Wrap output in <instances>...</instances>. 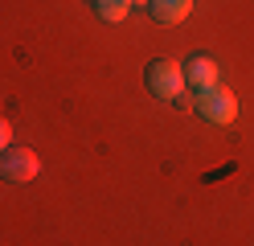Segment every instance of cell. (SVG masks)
<instances>
[{"label": "cell", "mask_w": 254, "mask_h": 246, "mask_svg": "<svg viewBox=\"0 0 254 246\" xmlns=\"http://www.w3.org/2000/svg\"><path fill=\"white\" fill-rule=\"evenodd\" d=\"M185 86H193V90L217 86V62L205 58V54H193V58L185 62Z\"/></svg>", "instance_id": "277c9868"}, {"label": "cell", "mask_w": 254, "mask_h": 246, "mask_svg": "<svg viewBox=\"0 0 254 246\" xmlns=\"http://www.w3.org/2000/svg\"><path fill=\"white\" fill-rule=\"evenodd\" d=\"M94 12H99L103 21H123V16L131 12V0H94Z\"/></svg>", "instance_id": "8992f818"}, {"label": "cell", "mask_w": 254, "mask_h": 246, "mask_svg": "<svg viewBox=\"0 0 254 246\" xmlns=\"http://www.w3.org/2000/svg\"><path fill=\"white\" fill-rule=\"evenodd\" d=\"M152 16L160 25H181L185 16H189V8H193V0H152Z\"/></svg>", "instance_id": "5b68a950"}, {"label": "cell", "mask_w": 254, "mask_h": 246, "mask_svg": "<svg viewBox=\"0 0 254 246\" xmlns=\"http://www.w3.org/2000/svg\"><path fill=\"white\" fill-rule=\"evenodd\" d=\"M12 144V127L4 123V119H0V152H4V148Z\"/></svg>", "instance_id": "52a82bcc"}, {"label": "cell", "mask_w": 254, "mask_h": 246, "mask_svg": "<svg viewBox=\"0 0 254 246\" xmlns=\"http://www.w3.org/2000/svg\"><path fill=\"white\" fill-rule=\"evenodd\" d=\"M144 82H148V90L156 98H181V90H185V66L172 62V58H156V62H148Z\"/></svg>", "instance_id": "7a4b0ae2"}, {"label": "cell", "mask_w": 254, "mask_h": 246, "mask_svg": "<svg viewBox=\"0 0 254 246\" xmlns=\"http://www.w3.org/2000/svg\"><path fill=\"white\" fill-rule=\"evenodd\" d=\"M37 172H41V160H37L33 148H12L8 144L4 152H0V176L12 180V185H29Z\"/></svg>", "instance_id": "3957f363"}, {"label": "cell", "mask_w": 254, "mask_h": 246, "mask_svg": "<svg viewBox=\"0 0 254 246\" xmlns=\"http://www.w3.org/2000/svg\"><path fill=\"white\" fill-rule=\"evenodd\" d=\"M193 111L201 115L205 123H213V127H230L238 119V98L230 90H221V86H209V90L193 94Z\"/></svg>", "instance_id": "6da1fadb"}, {"label": "cell", "mask_w": 254, "mask_h": 246, "mask_svg": "<svg viewBox=\"0 0 254 246\" xmlns=\"http://www.w3.org/2000/svg\"><path fill=\"white\" fill-rule=\"evenodd\" d=\"M135 4H152V0H131V8H135Z\"/></svg>", "instance_id": "ba28073f"}]
</instances>
